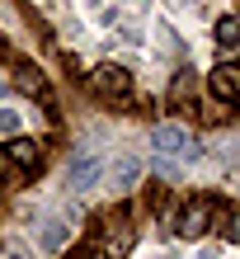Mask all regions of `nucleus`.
<instances>
[{
  "instance_id": "f257e3e1",
  "label": "nucleus",
  "mask_w": 240,
  "mask_h": 259,
  "mask_svg": "<svg viewBox=\"0 0 240 259\" xmlns=\"http://www.w3.org/2000/svg\"><path fill=\"white\" fill-rule=\"evenodd\" d=\"M85 80H89V90H94L104 104H127L132 99V75L123 66H113V62H99Z\"/></svg>"
},
{
  "instance_id": "f03ea898",
  "label": "nucleus",
  "mask_w": 240,
  "mask_h": 259,
  "mask_svg": "<svg viewBox=\"0 0 240 259\" xmlns=\"http://www.w3.org/2000/svg\"><path fill=\"white\" fill-rule=\"evenodd\" d=\"M132 245H137V226H132V217H127V212H113V217L99 226V250L109 259H127Z\"/></svg>"
},
{
  "instance_id": "7ed1b4c3",
  "label": "nucleus",
  "mask_w": 240,
  "mask_h": 259,
  "mask_svg": "<svg viewBox=\"0 0 240 259\" xmlns=\"http://www.w3.org/2000/svg\"><path fill=\"white\" fill-rule=\"evenodd\" d=\"M99 179H104V156L99 151H80V156L66 165V189L71 193H89Z\"/></svg>"
},
{
  "instance_id": "20e7f679",
  "label": "nucleus",
  "mask_w": 240,
  "mask_h": 259,
  "mask_svg": "<svg viewBox=\"0 0 240 259\" xmlns=\"http://www.w3.org/2000/svg\"><path fill=\"white\" fill-rule=\"evenodd\" d=\"M212 212H217V203H212V198L184 203V212H179V222H174V231L184 236V240H203L207 231H212Z\"/></svg>"
},
{
  "instance_id": "39448f33",
  "label": "nucleus",
  "mask_w": 240,
  "mask_h": 259,
  "mask_svg": "<svg viewBox=\"0 0 240 259\" xmlns=\"http://www.w3.org/2000/svg\"><path fill=\"white\" fill-rule=\"evenodd\" d=\"M151 146L160 151V156H198V142H193V132L188 127H179V123H160L151 132Z\"/></svg>"
},
{
  "instance_id": "423d86ee",
  "label": "nucleus",
  "mask_w": 240,
  "mask_h": 259,
  "mask_svg": "<svg viewBox=\"0 0 240 259\" xmlns=\"http://www.w3.org/2000/svg\"><path fill=\"white\" fill-rule=\"evenodd\" d=\"M207 90H212L217 104H240V62H221L207 75Z\"/></svg>"
},
{
  "instance_id": "0eeeda50",
  "label": "nucleus",
  "mask_w": 240,
  "mask_h": 259,
  "mask_svg": "<svg viewBox=\"0 0 240 259\" xmlns=\"http://www.w3.org/2000/svg\"><path fill=\"white\" fill-rule=\"evenodd\" d=\"M0 151H5L10 170H38L42 165V146L28 142V137H10V146H0Z\"/></svg>"
},
{
  "instance_id": "6e6552de",
  "label": "nucleus",
  "mask_w": 240,
  "mask_h": 259,
  "mask_svg": "<svg viewBox=\"0 0 240 259\" xmlns=\"http://www.w3.org/2000/svg\"><path fill=\"white\" fill-rule=\"evenodd\" d=\"M109 179H113V189H118V193L141 189V156H118V160L109 165Z\"/></svg>"
},
{
  "instance_id": "1a4fd4ad",
  "label": "nucleus",
  "mask_w": 240,
  "mask_h": 259,
  "mask_svg": "<svg viewBox=\"0 0 240 259\" xmlns=\"http://www.w3.org/2000/svg\"><path fill=\"white\" fill-rule=\"evenodd\" d=\"M14 85H19L24 95H42V75H38V66L19 62V66H14Z\"/></svg>"
},
{
  "instance_id": "9d476101",
  "label": "nucleus",
  "mask_w": 240,
  "mask_h": 259,
  "mask_svg": "<svg viewBox=\"0 0 240 259\" xmlns=\"http://www.w3.org/2000/svg\"><path fill=\"white\" fill-rule=\"evenodd\" d=\"M217 42L221 48H240V14H221L217 19Z\"/></svg>"
},
{
  "instance_id": "9b49d317",
  "label": "nucleus",
  "mask_w": 240,
  "mask_h": 259,
  "mask_svg": "<svg viewBox=\"0 0 240 259\" xmlns=\"http://www.w3.org/2000/svg\"><path fill=\"white\" fill-rule=\"evenodd\" d=\"M179 212H184V203H179V198L170 193V198H165V207H160V226H165V231H174V222H179Z\"/></svg>"
},
{
  "instance_id": "f8f14e48",
  "label": "nucleus",
  "mask_w": 240,
  "mask_h": 259,
  "mask_svg": "<svg viewBox=\"0 0 240 259\" xmlns=\"http://www.w3.org/2000/svg\"><path fill=\"white\" fill-rule=\"evenodd\" d=\"M42 245H47V250H62V245H66V222H47V231H42Z\"/></svg>"
},
{
  "instance_id": "ddd939ff",
  "label": "nucleus",
  "mask_w": 240,
  "mask_h": 259,
  "mask_svg": "<svg viewBox=\"0 0 240 259\" xmlns=\"http://www.w3.org/2000/svg\"><path fill=\"white\" fill-rule=\"evenodd\" d=\"M0 137H19V113L0 104Z\"/></svg>"
},
{
  "instance_id": "4468645a",
  "label": "nucleus",
  "mask_w": 240,
  "mask_h": 259,
  "mask_svg": "<svg viewBox=\"0 0 240 259\" xmlns=\"http://www.w3.org/2000/svg\"><path fill=\"white\" fill-rule=\"evenodd\" d=\"M188 95H193V80H188V71H179L170 85V99H188Z\"/></svg>"
},
{
  "instance_id": "2eb2a0df",
  "label": "nucleus",
  "mask_w": 240,
  "mask_h": 259,
  "mask_svg": "<svg viewBox=\"0 0 240 259\" xmlns=\"http://www.w3.org/2000/svg\"><path fill=\"white\" fill-rule=\"evenodd\" d=\"M0 259H33V250H28L24 240H10V245L0 250Z\"/></svg>"
},
{
  "instance_id": "dca6fc26",
  "label": "nucleus",
  "mask_w": 240,
  "mask_h": 259,
  "mask_svg": "<svg viewBox=\"0 0 240 259\" xmlns=\"http://www.w3.org/2000/svg\"><path fill=\"white\" fill-rule=\"evenodd\" d=\"M221 231H226L235 245H240V207H231V212H226V226H221Z\"/></svg>"
},
{
  "instance_id": "f3484780",
  "label": "nucleus",
  "mask_w": 240,
  "mask_h": 259,
  "mask_svg": "<svg viewBox=\"0 0 240 259\" xmlns=\"http://www.w3.org/2000/svg\"><path fill=\"white\" fill-rule=\"evenodd\" d=\"M10 175V160H5V151H0V179H5Z\"/></svg>"
},
{
  "instance_id": "a211bd4d",
  "label": "nucleus",
  "mask_w": 240,
  "mask_h": 259,
  "mask_svg": "<svg viewBox=\"0 0 240 259\" xmlns=\"http://www.w3.org/2000/svg\"><path fill=\"white\" fill-rule=\"evenodd\" d=\"M0 95H5V80H0Z\"/></svg>"
}]
</instances>
